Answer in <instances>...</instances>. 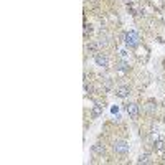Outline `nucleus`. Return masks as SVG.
<instances>
[{
    "label": "nucleus",
    "mask_w": 165,
    "mask_h": 165,
    "mask_svg": "<svg viewBox=\"0 0 165 165\" xmlns=\"http://www.w3.org/2000/svg\"><path fill=\"white\" fill-rule=\"evenodd\" d=\"M114 150L117 152V154H127L129 152V144L125 142V140H116L114 142Z\"/></svg>",
    "instance_id": "1"
},
{
    "label": "nucleus",
    "mask_w": 165,
    "mask_h": 165,
    "mask_svg": "<svg viewBox=\"0 0 165 165\" xmlns=\"http://www.w3.org/2000/svg\"><path fill=\"white\" fill-rule=\"evenodd\" d=\"M125 43L129 45V46H137L139 45V36L135 31H129V33H125Z\"/></svg>",
    "instance_id": "2"
},
{
    "label": "nucleus",
    "mask_w": 165,
    "mask_h": 165,
    "mask_svg": "<svg viewBox=\"0 0 165 165\" xmlns=\"http://www.w3.org/2000/svg\"><path fill=\"white\" fill-rule=\"evenodd\" d=\"M94 61L98 63V66H101V68H107L109 66L107 56H106V55H103V53H98V55L94 56Z\"/></svg>",
    "instance_id": "3"
},
{
    "label": "nucleus",
    "mask_w": 165,
    "mask_h": 165,
    "mask_svg": "<svg viewBox=\"0 0 165 165\" xmlns=\"http://www.w3.org/2000/svg\"><path fill=\"white\" fill-rule=\"evenodd\" d=\"M125 111H127V114H129L132 119H135L137 116H139V106H137V104H134V103L127 104V106H125Z\"/></svg>",
    "instance_id": "4"
},
{
    "label": "nucleus",
    "mask_w": 165,
    "mask_h": 165,
    "mask_svg": "<svg viewBox=\"0 0 165 165\" xmlns=\"http://www.w3.org/2000/svg\"><path fill=\"white\" fill-rule=\"evenodd\" d=\"M129 94H130V89L127 88V86H121V88H119L117 91H116V96H117V98H121V99L127 98Z\"/></svg>",
    "instance_id": "5"
},
{
    "label": "nucleus",
    "mask_w": 165,
    "mask_h": 165,
    "mask_svg": "<svg viewBox=\"0 0 165 165\" xmlns=\"http://www.w3.org/2000/svg\"><path fill=\"white\" fill-rule=\"evenodd\" d=\"M103 114V106L101 104H94V107H93V112H91V116H93L94 119L96 117H99Z\"/></svg>",
    "instance_id": "6"
},
{
    "label": "nucleus",
    "mask_w": 165,
    "mask_h": 165,
    "mask_svg": "<svg viewBox=\"0 0 165 165\" xmlns=\"http://www.w3.org/2000/svg\"><path fill=\"white\" fill-rule=\"evenodd\" d=\"M116 68H117L119 71H122V73H125V71H129V64H127V63H124V61L117 63V64H116Z\"/></svg>",
    "instance_id": "7"
},
{
    "label": "nucleus",
    "mask_w": 165,
    "mask_h": 165,
    "mask_svg": "<svg viewBox=\"0 0 165 165\" xmlns=\"http://www.w3.org/2000/svg\"><path fill=\"white\" fill-rule=\"evenodd\" d=\"M139 164H152V160H150V155L149 154H144L139 157Z\"/></svg>",
    "instance_id": "8"
},
{
    "label": "nucleus",
    "mask_w": 165,
    "mask_h": 165,
    "mask_svg": "<svg viewBox=\"0 0 165 165\" xmlns=\"http://www.w3.org/2000/svg\"><path fill=\"white\" fill-rule=\"evenodd\" d=\"M93 152H94V154H103V152H104V145L94 144V145H93Z\"/></svg>",
    "instance_id": "9"
},
{
    "label": "nucleus",
    "mask_w": 165,
    "mask_h": 165,
    "mask_svg": "<svg viewBox=\"0 0 165 165\" xmlns=\"http://www.w3.org/2000/svg\"><path fill=\"white\" fill-rule=\"evenodd\" d=\"M155 147H157V150H164V142H162V140H157V142H155Z\"/></svg>",
    "instance_id": "10"
}]
</instances>
